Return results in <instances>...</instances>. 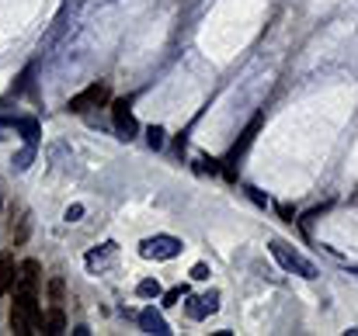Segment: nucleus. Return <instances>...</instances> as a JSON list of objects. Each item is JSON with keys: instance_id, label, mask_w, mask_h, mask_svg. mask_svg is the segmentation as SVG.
<instances>
[{"instance_id": "obj_5", "label": "nucleus", "mask_w": 358, "mask_h": 336, "mask_svg": "<svg viewBox=\"0 0 358 336\" xmlns=\"http://www.w3.org/2000/svg\"><path fill=\"white\" fill-rule=\"evenodd\" d=\"M112 115H115V129H119V135H122V139H132V135L139 132V122L132 118V111H129V104H126V101H115Z\"/></svg>"}, {"instance_id": "obj_19", "label": "nucleus", "mask_w": 358, "mask_h": 336, "mask_svg": "<svg viewBox=\"0 0 358 336\" xmlns=\"http://www.w3.org/2000/svg\"><path fill=\"white\" fill-rule=\"evenodd\" d=\"M80 215H84V205H70L67 208V222H77Z\"/></svg>"}, {"instance_id": "obj_1", "label": "nucleus", "mask_w": 358, "mask_h": 336, "mask_svg": "<svg viewBox=\"0 0 358 336\" xmlns=\"http://www.w3.org/2000/svg\"><path fill=\"white\" fill-rule=\"evenodd\" d=\"M11 329L18 336L25 333H42L45 329V319L38 312V302H35V292H18L14 295V305H11Z\"/></svg>"}, {"instance_id": "obj_3", "label": "nucleus", "mask_w": 358, "mask_h": 336, "mask_svg": "<svg viewBox=\"0 0 358 336\" xmlns=\"http://www.w3.org/2000/svg\"><path fill=\"white\" fill-rule=\"evenodd\" d=\"M181 240H174V236H150V240H143V246H139V253L146 257V260H174V257H181Z\"/></svg>"}, {"instance_id": "obj_11", "label": "nucleus", "mask_w": 358, "mask_h": 336, "mask_svg": "<svg viewBox=\"0 0 358 336\" xmlns=\"http://www.w3.org/2000/svg\"><path fill=\"white\" fill-rule=\"evenodd\" d=\"M18 129H21V135H25V142H28V146H35V142H38V122H35V118H21V122H18Z\"/></svg>"}, {"instance_id": "obj_16", "label": "nucleus", "mask_w": 358, "mask_h": 336, "mask_svg": "<svg viewBox=\"0 0 358 336\" xmlns=\"http://www.w3.org/2000/svg\"><path fill=\"white\" fill-rule=\"evenodd\" d=\"M181 295H184V288H171V292L164 295V305H178V302H181Z\"/></svg>"}, {"instance_id": "obj_15", "label": "nucleus", "mask_w": 358, "mask_h": 336, "mask_svg": "<svg viewBox=\"0 0 358 336\" xmlns=\"http://www.w3.org/2000/svg\"><path fill=\"white\" fill-rule=\"evenodd\" d=\"M49 298H53L56 305L63 302V281H60V277H56V281H49Z\"/></svg>"}, {"instance_id": "obj_2", "label": "nucleus", "mask_w": 358, "mask_h": 336, "mask_svg": "<svg viewBox=\"0 0 358 336\" xmlns=\"http://www.w3.org/2000/svg\"><path fill=\"white\" fill-rule=\"evenodd\" d=\"M272 257L285 267V270H292V274H299V277H306V281H313L317 277V267L306 260L302 253H296V250H289L282 240H272Z\"/></svg>"}, {"instance_id": "obj_10", "label": "nucleus", "mask_w": 358, "mask_h": 336, "mask_svg": "<svg viewBox=\"0 0 358 336\" xmlns=\"http://www.w3.org/2000/svg\"><path fill=\"white\" fill-rule=\"evenodd\" d=\"M63 329H67V319H63V309L56 305L53 312L45 315V329L42 333H63Z\"/></svg>"}, {"instance_id": "obj_7", "label": "nucleus", "mask_w": 358, "mask_h": 336, "mask_svg": "<svg viewBox=\"0 0 358 336\" xmlns=\"http://www.w3.org/2000/svg\"><path fill=\"white\" fill-rule=\"evenodd\" d=\"M216 309H219V295H216V292L202 295V298H188V305H184L188 319H206V315H213Z\"/></svg>"}, {"instance_id": "obj_20", "label": "nucleus", "mask_w": 358, "mask_h": 336, "mask_svg": "<svg viewBox=\"0 0 358 336\" xmlns=\"http://www.w3.org/2000/svg\"><path fill=\"white\" fill-rule=\"evenodd\" d=\"M278 215H282V218H285V222H292V218H296V211H292V208H289V205H278Z\"/></svg>"}, {"instance_id": "obj_8", "label": "nucleus", "mask_w": 358, "mask_h": 336, "mask_svg": "<svg viewBox=\"0 0 358 336\" xmlns=\"http://www.w3.org/2000/svg\"><path fill=\"white\" fill-rule=\"evenodd\" d=\"M139 326H143V333H157V336H167L171 333L167 322H164V315L157 309H143L139 312Z\"/></svg>"}, {"instance_id": "obj_13", "label": "nucleus", "mask_w": 358, "mask_h": 336, "mask_svg": "<svg viewBox=\"0 0 358 336\" xmlns=\"http://www.w3.org/2000/svg\"><path fill=\"white\" fill-rule=\"evenodd\" d=\"M136 295H139V298H160L164 292H160V285H157V281H139Z\"/></svg>"}, {"instance_id": "obj_6", "label": "nucleus", "mask_w": 358, "mask_h": 336, "mask_svg": "<svg viewBox=\"0 0 358 336\" xmlns=\"http://www.w3.org/2000/svg\"><path fill=\"white\" fill-rule=\"evenodd\" d=\"M38 260H21V267L14 270V285L18 292H35L38 288Z\"/></svg>"}, {"instance_id": "obj_12", "label": "nucleus", "mask_w": 358, "mask_h": 336, "mask_svg": "<svg viewBox=\"0 0 358 336\" xmlns=\"http://www.w3.org/2000/svg\"><path fill=\"white\" fill-rule=\"evenodd\" d=\"M14 285V263H0V295H8V288Z\"/></svg>"}, {"instance_id": "obj_4", "label": "nucleus", "mask_w": 358, "mask_h": 336, "mask_svg": "<svg viewBox=\"0 0 358 336\" xmlns=\"http://www.w3.org/2000/svg\"><path fill=\"white\" fill-rule=\"evenodd\" d=\"M108 101V87L105 83H91L87 90H80L77 97H70V111L73 115H84V111H91V107H97V104H105Z\"/></svg>"}, {"instance_id": "obj_17", "label": "nucleus", "mask_w": 358, "mask_h": 336, "mask_svg": "<svg viewBox=\"0 0 358 336\" xmlns=\"http://www.w3.org/2000/svg\"><path fill=\"white\" fill-rule=\"evenodd\" d=\"M191 277H195V281H206V277H209V267H206V263H195V267H191Z\"/></svg>"}, {"instance_id": "obj_14", "label": "nucleus", "mask_w": 358, "mask_h": 336, "mask_svg": "<svg viewBox=\"0 0 358 336\" xmlns=\"http://www.w3.org/2000/svg\"><path fill=\"white\" fill-rule=\"evenodd\" d=\"M146 142H150V149H164V129L160 125L146 129Z\"/></svg>"}, {"instance_id": "obj_18", "label": "nucleus", "mask_w": 358, "mask_h": 336, "mask_svg": "<svg viewBox=\"0 0 358 336\" xmlns=\"http://www.w3.org/2000/svg\"><path fill=\"white\" fill-rule=\"evenodd\" d=\"M247 194H250V201H254V205H268V198H265L258 188H247Z\"/></svg>"}, {"instance_id": "obj_9", "label": "nucleus", "mask_w": 358, "mask_h": 336, "mask_svg": "<svg viewBox=\"0 0 358 336\" xmlns=\"http://www.w3.org/2000/svg\"><path fill=\"white\" fill-rule=\"evenodd\" d=\"M258 129H261V118H254V122L247 125V132L240 135V142L233 146V153H230V163H237V159H240V153H243V149H247V146L254 142V132H258Z\"/></svg>"}]
</instances>
